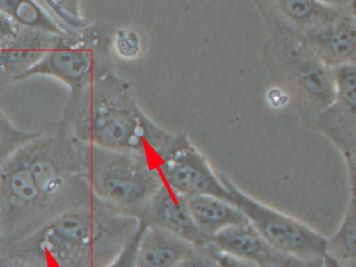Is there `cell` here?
Masks as SVG:
<instances>
[{
	"label": "cell",
	"mask_w": 356,
	"mask_h": 267,
	"mask_svg": "<svg viewBox=\"0 0 356 267\" xmlns=\"http://www.w3.org/2000/svg\"><path fill=\"white\" fill-rule=\"evenodd\" d=\"M188 207L197 229L210 242L214 235L226 227L248 222L247 217L233 202L216 196L188 198Z\"/></svg>",
	"instance_id": "cell-15"
},
{
	"label": "cell",
	"mask_w": 356,
	"mask_h": 267,
	"mask_svg": "<svg viewBox=\"0 0 356 267\" xmlns=\"http://www.w3.org/2000/svg\"><path fill=\"white\" fill-rule=\"evenodd\" d=\"M301 43L330 69L355 63V12L343 10L334 18L304 33Z\"/></svg>",
	"instance_id": "cell-9"
},
{
	"label": "cell",
	"mask_w": 356,
	"mask_h": 267,
	"mask_svg": "<svg viewBox=\"0 0 356 267\" xmlns=\"http://www.w3.org/2000/svg\"><path fill=\"white\" fill-rule=\"evenodd\" d=\"M211 245L222 254L252 261L256 264L270 260L276 252L264 241L249 221L218 232L212 237Z\"/></svg>",
	"instance_id": "cell-14"
},
{
	"label": "cell",
	"mask_w": 356,
	"mask_h": 267,
	"mask_svg": "<svg viewBox=\"0 0 356 267\" xmlns=\"http://www.w3.org/2000/svg\"><path fill=\"white\" fill-rule=\"evenodd\" d=\"M62 121L82 143L152 161L172 134L143 112L131 83L114 70L70 94Z\"/></svg>",
	"instance_id": "cell-1"
},
{
	"label": "cell",
	"mask_w": 356,
	"mask_h": 267,
	"mask_svg": "<svg viewBox=\"0 0 356 267\" xmlns=\"http://www.w3.org/2000/svg\"><path fill=\"white\" fill-rule=\"evenodd\" d=\"M24 27L19 26L11 19L0 14V46L15 39Z\"/></svg>",
	"instance_id": "cell-24"
},
{
	"label": "cell",
	"mask_w": 356,
	"mask_h": 267,
	"mask_svg": "<svg viewBox=\"0 0 356 267\" xmlns=\"http://www.w3.org/2000/svg\"><path fill=\"white\" fill-rule=\"evenodd\" d=\"M0 267H51L17 242L0 246Z\"/></svg>",
	"instance_id": "cell-20"
},
{
	"label": "cell",
	"mask_w": 356,
	"mask_h": 267,
	"mask_svg": "<svg viewBox=\"0 0 356 267\" xmlns=\"http://www.w3.org/2000/svg\"><path fill=\"white\" fill-rule=\"evenodd\" d=\"M140 225L95 198L74 204L49 219L20 245L51 267H104Z\"/></svg>",
	"instance_id": "cell-2"
},
{
	"label": "cell",
	"mask_w": 356,
	"mask_h": 267,
	"mask_svg": "<svg viewBox=\"0 0 356 267\" xmlns=\"http://www.w3.org/2000/svg\"><path fill=\"white\" fill-rule=\"evenodd\" d=\"M113 27L97 21L81 29L54 35L41 60L19 81L35 76L53 77L76 94L113 70Z\"/></svg>",
	"instance_id": "cell-4"
},
{
	"label": "cell",
	"mask_w": 356,
	"mask_h": 267,
	"mask_svg": "<svg viewBox=\"0 0 356 267\" xmlns=\"http://www.w3.org/2000/svg\"><path fill=\"white\" fill-rule=\"evenodd\" d=\"M326 254L345 267L356 264V206L355 187H350L347 209L339 227L327 238Z\"/></svg>",
	"instance_id": "cell-17"
},
{
	"label": "cell",
	"mask_w": 356,
	"mask_h": 267,
	"mask_svg": "<svg viewBox=\"0 0 356 267\" xmlns=\"http://www.w3.org/2000/svg\"><path fill=\"white\" fill-rule=\"evenodd\" d=\"M272 31L299 39L304 33L334 18L343 10L320 0H255Z\"/></svg>",
	"instance_id": "cell-11"
},
{
	"label": "cell",
	"mask_w": 356,
	"mask_h": 267,
	"mask_svg": "<svg viewBox=\"0 0 356 267\" xmlns=\"http://www.w3.org/2000/svg\"><path fill=\"white\" fill-rule=\"evenodd\" d=\"M80 143L82 177L92 197L140 220L147 202L162 185L153 161Z\"/></svg>",
	"instance_id": "cell-3"
},
{
	"label": "cell",
	"mask_w": 356,
	"mask_h": 267,
	"mask_svg": "<svg viewBox=\"0 0 356 267\" xmlns=\"http://www.w3.org/2000/svg\"><path fill=\"white\" fill-rule=\"evenodd\" d=\"M232 202L264 241L281 254L301 259L324 258L327 238L299 219L285 214L245 193L226 175L220 172Z\"/></svg>",
	"instance_id": "cell-6"
},
{
	"label": "cell",
	"mask_w": 356,
	"mask_h": 267,
	"mask_svg": "<svg viewBox=\"0 0 356 267\" xmlns=\"http://www.w3.org/2000/svg\"><path fill=\"white\" fill-rule=\"evenodd\" d=\"M36 135L16 127L0 108V168Z\"/></svg>",
	"instance_id": "cell-18"
},
{
	"label": "cell",
	"mask_w": 356,
	"mask_h": 267,
	"mask_svg": "<svg viewBox=\"0 0 356 267\" xmlns=\"http://www.w3.org/2000/svg\"><path fill=\"white\" fill-rule=\"evenodd\" d=\"M112 52L124 60H137L145 50V37L135 27L114 29L111 38Z\"/></svg>",
	"instance_id": "cell-19"
},
{
	"label": "cell",
	"mask_w": 356,
	"mask_h": 267,
	"mask_svg": "<svg viewBox=\"0 0 356 267\" xmlns=\"http://www.w3.org/2000/svg\"><path fill=\"white\" fill-rule=\"evenodd\" d=\"M320 1L337 10L355 12V0H320Z\"/></svg>",
	"instance_id": "cell-26"
},
{
	"label": "cell",
	"mask_w": 356,
	"mask_h": 267,
	"mask_svg": "<svg viewBox=\"0 0 356 267\" xmlns=\"http://www.w3.org/2000/svg\"><path fill=\"white\" fill-rule=\"evenodd\" d=\"M268 261L278 263L283 267H324V258L301 259L275 252Z\"/></svg>",
	"instance_id": "cell-23"
},
{
	"label": "cell",
	"mask_w": 356,
	"mask_h": 267,
	"mask_svg": "<svg viewBox=\"0 0 356 267\" xmlns=\"http://www.w3.org/2000/svg\"><path fill=\"white\" fill-rule=\"evenodd\" d=\"M54 35L42 31L22 29L19 35L0 46V93L42 58Z\"/></svg>",
	"instance_id": "cell-12"
},
{
	"label": "cell",
	"mask_w": 356,
	"mask_h": 267,
	"mask_svg": "<svg viewBox=\"0 0 356 267\" xmlns=\"http://www.w3.org/2000/svg\"><path fill=\"white\" fill-rule=\"evenodd\" d=\"M264 54L273 74L314 122L334 99L332 69L323 64L298 38L283 31H272Z\"/></svg>",
	"instance_id": "cell-5"
},
{
	"label": "cell",
	"mask_w": 356,
	"mask_h": 267,
	"mask_svg": "<svg viewBox=\"0 0 356 267\" xmlns=\"http://www.w3.org/2000/svg\"><path fill=\"white\" fill-rule=\"evenodd\" d=\"M212 252L218 260L220 267H259L256 263L252 261L243 260V259L235 258V257L229 256V254H222L218 252L216 248L211 245Z\"/></svg>",
	"instance_id": "cell-25"
},
{
	"label": "cell",
	"mask_w": 356,
	"mask_h": 267,
	"mask_svg": "<svg viewBox=\"0 0 356 267\" xmlns=\"http://www.w3.org/2000/svg\"><path fill=\"white\" fill-rule=\"evenodd\" d=\"M177 267H220L212 252L211 243L204 248H193Z\"/></svg>",
	"instance_id": "cell-22"
},
{
	"label": "cell",
	"mask_w": 356,
	"mask_h": 267,
	"mask_svg": "<svg viewBox=\"0 0 356 267\" xmlns=\"http://www.w3.org/2000/svg\"><path fill=\"white\" fill-rule=\"evenodd\" d=\"M140 221L174 234L195 248H204L211 243L195 225L189 211L188 198L179 195L164 185L147 202Z\"/></svg>",
	"instance_id": "cell-10"
},
{
	"label": "cell",
	"mask_w": 356,
	"mask_h": 267,
	"mask_svg": "<svg viewBox=\"0 0 356 267\" xmlns=\"http://www.w3.org/2000/svg\"><path fill=\"white\" fill-rule=\"evenodd\" d=\"M193 248L174 234L143 223L137 244L136 267H177Z\"/></svg>",
	"instance_id": "cell-13"
},
{
	"label": "cell",
	"mask_w": 356,
	"mask_h": 267,
	"mask_svg": "<svg viewBox=\"0 0 356 267\" xmlns=\"http://www.w3.org/2000/svg\"><path fill=\"white\" fill-rule=\"evenodd\" d=\"M0 14L24 29L49 35H60L72 31L59 22L38 0H0Z\"/></svg>",
	"instance_id": "cell-16"
},
{
	"label": "cell",
	"mask_w": 356,
	"mask_h": 267,
	"mask_svg": "<svg viewBox=\"0 0 356 267\" xmlns=\"http://www.w3.org/2000/svg\"><path fill=\"white\" fill-rule=\"evenodd\" d=\"M143 223L140 221L134 235L124 244L120 252L104 267H136V250L139 237L143 231Z\"/></svg>",
	"instance_id": "cell-21"
},
{
	"label": "cell",
	"mask_w": 356,
	"mask_h": 267,
	"mask_svg": "<svg viewBox=\"0 0 356 267\" xmlns=\"http://www.w3.org/2000/svg\"><path fill=\"white\" fill-rule=\"evenodd\" d=\"M162 185L186 198L212 195L232 202L220 171L184 134H170L153 161Z\"/></svg>",
	"instance_id": "cell-7"
},
{
	"label": "cell",
	"mask_w": 356,
	"mask_h": 267,
	"mask_svg": "<svg viewBox=\"0 0 356 267\" xmlns=\"http://www.w3.org/2000/svg\"><path fill=\"white\" fill-rule=\"evenodd\" d=\"M333 102L314 120V129L341 152L348 169L350 186H355L356 64L333 69Z\"/></svg>",
	"instance_id": "cell-8"
},
{
	"label": "cell",
	"mask_w": 356,
	"mask_h": 267,
	"mask_svg": "<svg viewBox=\"0 0 356 267\" xmlns=\"http://www.w3.org/2000/svg\"><path fill=\"white\" fill-rule=\"evenodd\" d=\"M324 267H345L341 264V263L337 262L334 259L331 258V257L327 256L325 254L324 256Z\"/></svg>",
	"instance_id": "cell-27"
},
{
	"label": "cell",
	"mask_w": 356,
	"mask_h": 267,
	"mask_svg": "<svg viewBox=\"0 0 356 267\" xmlns=\"http://www.w3.org/2000/svg\"><path fill=\"white\" fill-rule=\"evenodd\" d=\"M259 267H283L282 265L278 264V263L273 262V261H266V262L260 263L258 264Z\"/></svg>",
	"instance_id": "cell-28"
}]
</instances>
